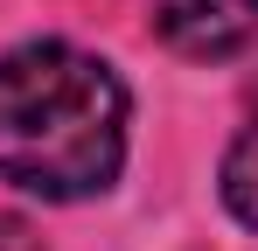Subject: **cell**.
<instances>
[{"mask_svg":"<svg viewBox=\"0 0 258 251\" xmlns=\"http://www.w3.org/2000/svg\"><path fill=\"white\" fill-rule=\"evenodd\" d=\"M223 203H230L237 223L258 230V112H251V126L230 140V154H223Z\"/></svg>","mask_w":258,"mask_h":251,"instance_id":"cell-3","label":"cell"},{"mask_svg":"<svg viewBox=\"0 0 258 251\" xmlns=\"http://www.w3.org/2000/svg\"><path fill=\"white\" fill-rule=\"evenodd\" d=\"M126 161V84L105 56L70 42H28L0 56V181L84 203L119 181Z\"/></svg>","mask_w":258,"mask_h":251,"instance_id":"cell-1","label":"cell"},{"mask_svg":"<svg viewBox=\"0 0 258 251\" xmlns=\"http://www.w3.org/2000/svg\"><path fill=\"white\" fill-rule=\"evenodd\" d=\"M154 28L188 63H223L258 42V0H161Z\"/></svg>","mask_w":258,"mask_h":251,"instance_id":"cell-2","label":"cell"}]
</instances>
